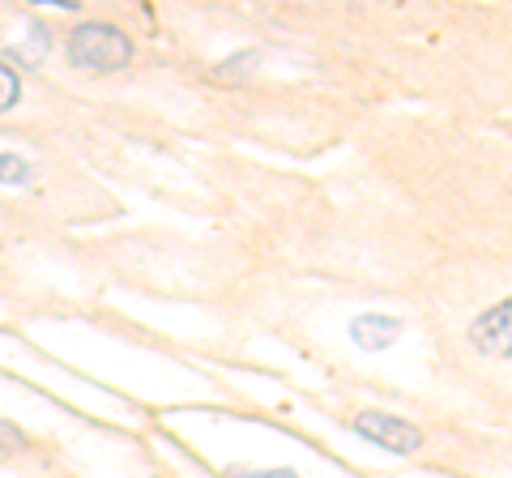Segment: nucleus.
Instances as JSON below:
<instances>
[{"instance_id": "obj_4", "label": "nucleus", "mask_w": 512, "mask_h": 478, "mask_svg": "<svg viewBox=\"0 0 512 478\" xmlns=\"http://www.w3.org/2000/svg\"><path fill=\"white\" fill-rule=\"evenodd\" d=\"M508 304H500V308H491V312H483L478 316V325H474V342L487 350V355H500V359H508Z\"/></svg>"}, {"instance_id": "obj_3", "label": "nucleus", "mask_w": 512, "mask_h": 478, "mask_svg": "<svg viewBox=\"0 0 512 478\" xmlns=\"http://www.w3.org/2000/svg\"><path fill=\"white\" fill-rule=\"evenodd\" d=\"M397 333H402V321L389 312H363L350 321V342L363 346V350H384L397 342Z\"/></svg>"}, {"instance_id": "obj_5", "label": "nucleus", "mask_w": 512, "mask_h": 478, "mask_svg": "<svg viewBox=\"0 0 512 478\" xmlns=\"http://www.w3.org/2000/svg\"><path fill=\"white\" fill-rule=\"evenodd\" d=\"M43 52H52V30L43 22H30V39L13 47V56H18V65H35V60H43Z\"/></svg>"}, {"instance_id": "obj_1", "label": "nucleus", "mask_w": 512, "mask_h": 478, "mask_svg": "<svg viewBox=\"0 0 512 478\" xmlns=\"http://www.w3.org/2000/svg\"><path fill=\"white\" fill-rule=\"evenodd\" d=\"M69 60L86 73H120L133 60V39L111 22H82L69 35Z\"/></svg>"}, {"instance_id": "obj_2", "label": "nucleus", "mask_w": 512, "mask_h": 478, "mask_svg": "<svg viewBox=\"0 0 512 478\" xmlns=\"http://www.w3.org/2000/svg\"><path fill=\"white\" fill-rule=\"evenodd\" d=\"M355 432H359L363 440L380 444V449H389V453H414V449H423V432H419L414 423L397 419V414L363 410L359 419H355Z\"/></svg>"}, {"instance_id": "obj_8", "label": "nucleus", "mask_w": 512, "mask_h": 478, "mask_svg": "<svg viewBox=\"0 0 512 478\" xmlns=\"http://www.w3.org/2000/svg\"><path fill=\"white\" fill-rule=\"evenodd\" d=\"M227 478H299L295 470H248V466H231Z\"/></svg>"}, {"instance_id": "obj_7", "label": "nucleus", "mask_w": 512, "mask_h": 478, "mask_svg": "<svg viewBox=\"0 0 512 478\" xmlns=\"http://www.w3.org/2000/svg\"><path fill=\"white\" fill-rule=\"evenodd\" d=\"M18 99H22V73L9 60H0V116L18 107Z\"/></svg>"}, {"instance_id": "obj_6", "label": "nucleus", "mask_w": 512, "mask_h": 478, "mask_svg": "<svg viewBox=\"0 0 512 478\" xmlns=\"http://www.w3.org/2000/svg\"><path fill=\"white\" fill-rule=\"evenodd\" d=\"M0 184L5 188H30L35 184V167L18 154H0Z\"/></svg>"}]
</instances>
